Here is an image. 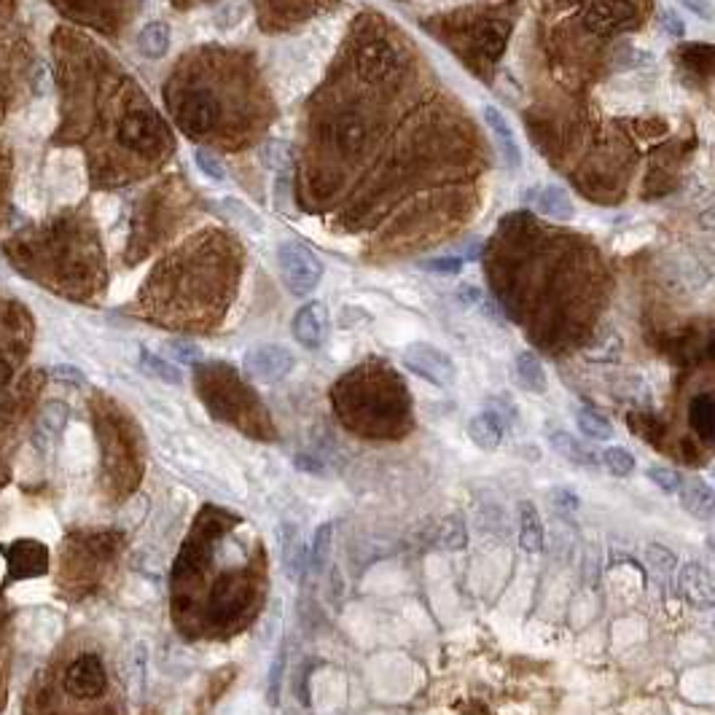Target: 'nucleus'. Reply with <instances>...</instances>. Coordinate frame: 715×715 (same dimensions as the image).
<instances>
[{"mask_svg": "<svg viewBox=\"0 0 715 715\" xmlns=\"http://www.w3.org/2000/svg\"><path fill=\"white\" fill-rule=\"evenodd\" d=\"M278 264H280V272H283V283H286V288L293 296L304 299V296H310L315 288L321 286L323 264L307 245L283 242L278 247Z\"/></svg>", "mask_w": 715, "mask_h": 715, "instance_id": "f257e3e1", "label": "nucleus"}, {"mask_svg": "<svg viewBox=\"0 0 715 715\" xmlns=\"http://www.w3.org/2000/svg\"><path fill=\"white\" fill-rule=\"evenodd\" d=\"M404 65L406 62H404L401 51L393 44L382 41V38H374V41L363 44L361 51H358V62H355L358 76L366 84H393L401 76Z\"/></svg>", "mask_w": 715, "mask_h": 715, "instance_id": "f03ea898", "label": "nucleus"}, {"mask_svg": "<svg viewBox=\"0 0 715 715\" xmlns=\"http://www.w3.org/2000/svg\"><path fill=\"white\" fill-rule=\"evenodd\" d=\"M401 358H404V366H406L409 372H415L417 377L428 380L430 384L449 387V384L455 382V377H457V369H455L452 358H449L444 350L428 344V342H415V344H409Z\"/></svg>", "mask_w": 715, "mask_h": 715, "instance_id": "7ed1b4c3", "label": "nucleus"}, {"mask_svg": "<svg viewBox=\"0 0 715 715\" xmlns=\"http://www.w3.org/2000/svg\"><path fill=\"white\" fill-rule=\"evenodd\" d=\"M48 189L59 199L73 202L84 194V164L76 151H54L47 162Z\"/></svg>", "mask_w": 715, "mask_h": 715, "instance_id": "20e7f679", "label": "nucleus"}, {"mask_svg": "<svg viewBox=\"0 0 715 715\" xmlns=\"http://www.w3.org/2000/svg\"><path fill=\"white\" fill-rule=\"evenodd\" d=\"M296 358L280 344H258L245 352V372L258 382H278L290 374Z\"/></svg>", "mask_w": 715, "mask_h": 715, "instance_id": "39448f33", "label": "nucleus"}, {"mask_svg": "<svg viewBox=\"0 0 715 715\" xmlns=\"http://www.w3.org/2000/svg\"><path fill=\"white\" fill-rule=\"evenodd\" d=\"M221 116V105L218 100L210 95L207 89H191L184 95V100L175 105V119L178 124L191 132V135H199V132H207L216 127Z\"/></svg>", "mask_w": 715, "mask_h": 715, "instance_id": "423d86ee", "label": "nucleus"}, {"mask_svg": "<svg viewBox=\"0 0 715 715\" xmlns=\"http://www.w3.org/2000/svg\"><path fill=\"white\" fill-rule=\"evenodd\" d=\"M105 686H108V675L95 654L79 657L65 672V691L76 699H95L105 691Z\"/></svg>", "mask_w": 715, "mask_h": 715, "instance_id": "0eeeda50", "label": "nucleus"}, {"mask_svg": "<svg viewBox=\"0 0 715 715\" xmlns=\"http://www.w3.org/2000/svg\"><path fill=\"white\" fill-rule=\"evenodd\" d=\"M329 329H331V318L323 301H310L293 315V336L307 350H318L329 339Z\"/></svg>", "mask_w": 715, "mask_h": 715, "instance_id": "6e6552de", "label": "nucleus"}, {"mask_svg": "<svg viewBox=\"0 0 715 715\" xmlns=\"http://www.w3.org/2000/svg\"><path fill=\"white\" fill-rule=\"evenodd\" d=\"M3 557L14 578H36V575H44L48 568L47 546L38 541H30V538L3 546Z\"/></svg>", "mask_w": 715, "mask_h": 715, "instance_id": "1a4fd4ad", "label": "nucleus"}, {"mask_svg": "<svg viewBox=\"0 0 715 715\" xmlns=\"http://www.w3.org/2000/svg\"><path fill=\"white\" fill-rule=\"evenodd\" d=\"M629 22H632V5L621 3V0H603V3H594L586 11V27L592 33H600V36L624 30Z\"/></svg>", "mask_w": 715, "mask_h": 715, "instance_id": "9d476101", "label": "nucleus"}, {"mask_svg": "<svg viewBox=\"0 0 715 715\" xmlns=\"http://www.w3.org/2000/svg\"><path fill=\"white\" fill-rule=\"evenodd\" d=\"M484 124H487V130L492 132V138H495V143L500 148L506 164H509L511 170H520V164H522V151H520V143H517L514 130L509 127L506 116H503L498 108L487 105V108H484Z\"/></svg>", "mask_w": 715, "mask_h": 715, "instance_id": "9b49d317", "label": "nucleus"}, {"mask_svg": "<svg viewBox=\"0 0 715 715\" xmlns=\"http://www.w3.org/2000/svg\"><path fill=\"white\" fill-rule=\"evenodd\" d=\"M680 592L689 605L694 608H710L713 605V581L708 571L697 563H689L680 571Z\"/></svg>", "mask_w": 715, "mask_h": 715, "instance_id": "f8f14e48", "label": "nucleus"}, {"mask_svg": "<svg viewBox=\"0 0 715 715\" xmlns=\"http://www.w3.org/2000/svg\"><path fill=\"white\" fill-rule=\"evenodd\" d=\"M119 141L130 148H148L159 141V124L151 113H130L124 121H121V130H119Z\"/></svg>", "mask_w": 715, "mask_h": 715, "instance_id": "ddd939ff", "label": "nucleus"}, {"mask_svg": "<svg viewBox=\"0 0 715 715\" xmlns=\"http://www.w3.org/2000/svg\"><path fill=\"white\" fill-rule=\"evenodd\" d=\"M54 124H57V105L51 97H41V100L30 102L22 116V132L30 138H44L54 130Z\"/></svg>", "mask_w": 715, "mask_h": 715, "instance_id": "4468645a", "label": "nucleus"}, {"mask_svg": "<svg viewBox=\"0 0 715 715\" xmlns=\"http://www.w3.org/2000/svg\"><path fill=\"white\" fill-rule=\"evenodd\" d=\"M369 138V124L358 113H342L334 121V143L339 151L352 153Z\"/></svg>", "mask_w": 715, "mask_h": 715, "instance_id": "2eb2a0df", "label": "nucleus"}, {"mask_svg": "<svg viewBox=\"0 0 715 715\" xmlns=\"http://www.w3.org/2000/svg\"><path fill=\"white\" fill-rule=\"evenodd\" d=\"M535 210L554 218V221H571L575 216V205L568 196V191L560 189V186H543V189L535 191V199H532Z\"/></svg>", "mask_w": 715, "mask_h": 715, "instance_id": "dca6fc26", "label": "nucleus"}, {"mask_svg": "<svg viewBox=\"0 0 715 715\" xmlns=\"http://www.w3.org/2000/svg\"><path fill=\"white\" fill-rule=\"evenodd\" d=\"M549 444H552V449H554L560 457H565L568 463H575V466H581V468H594V466H597V457H594L575 436L565 433V430H552V433H549Z\"/></svg>", "mask_w": 715, "mask_h": 715, "instance_id": "f3484780", "label": "nucleus"}, {"mask_svg": "<svg viewBox=\"0 0 715 715\" xmlns=\"http://www.w3.org/2000/svg\"><path fill=\"white\" fill-rule=\"evenodd\" d=\"M678 492H680L683 509H686L691 517H699V520H708V517H710V511H713V489H710L705 481H699V478L683 481Z\"/></svg>", "mask_w": 715, "mask_h": 715, "instance_id": "a211bd4d", "label": "nucleus"}, {"mask_svg": "<svg viewBox=\"0 0 715 715\" xmlns=\"http://www.w3.org/2000/svg\"><path fill=\"white\" fill-rule=\"evenodd\" d=\"M468 436L478 449H498L503 441V420L495 412H481L471 420Z\"/></svg>", "mask_w": 715, "mask_h": 715, "instance_id": "6ab92c4d", "label": "nucleus"}, {"mask_svg": "<svg viewBox=\"0 0 715 715\" xmlns=\"http://www.w3.org/2000/svg\"><path fill=\"white\" fill-rule=\"evenodd\" d=\"M520 546L527 554L543 552V525H541L538 509L530 500L520 506Z\"/></svg>", "mask_w": 715, "mask_h": 715, "instance_id": "aec40b11", "label": "nucleus"}, {"mask_svg": "<svg viewBox=\"0 0 715 715\" xmlns=\"http://www.w3.org/2000/svg\"><path fill=\"white\" fill-rule=\"evenodd\" d=\"M689 423L691 428L697 430V436L710 444L715 436V406H713V395L710 393H702L691 401L689 406Z\"/></svg>", "mask_w": 715, "mask_h": 715, "instance_id": "412c9836", "label": "nucleus"}, {"mask_svg": "<svg viewBox=\"0 0 715 715\" xmlns=\"http://www.w3.org/2000/svg\"><path fill=\"white\" fill-rule=\"evenodd\" d=\"M514 372H517V380L520 384L535 393V395H543L546 387H549V380H546V372H543V363L538 361V355L532 352H520L517 355V363H514Z\"/></svg>", "mask_w": 715, "mask_h": 715, "instance_id": "4be33fe9", "label": "nucleus"}, {"mask_svg": "<svg viewBox=\"0 0 715 715\" xmlns=\"http://www.w3.org/2000/svg\"><path fill=\"white\" fill-rule=\"evenodd\" d=\"M331 543H334V525L331 522L318 525L312 543H310V554H307L312 573H323L326 565L331 563Z\"/></svg>", "mask_w": 715, "mask_h": 715, "instance_id": "5701e85b", "label": "nucleus"}, {"mask_svg": "<svg viewBox=\"0 0 715 715\" xmlns=\"http://www.w3.org/2000/svg\"><path fill=\"white\" fill-rule=\"evenodd\" d=\"M436 543H438L444 552H463V549L468 546V530H466V522H463L457 514L447 517V520L438 525Z\"/></svg>", "mask_w": 715, "mask_h": 715, "instance_id": "b1692460", "label": "nucleus"}, {"mask_svg": "<svg viewBox=\"0 0 715 715\" xmlns=\"http://www.w3.org/2000/svg\"><path fill=\"white\" fill-rule=\"evenodd\" d=\"M138 48L143 57H151V59H159L167 54L170 48V27L164 22H153L143 27V33L138 36Z\"/></svg>", "mask_w": 715, "mask_h": 715, "instance_id": "393cba45", "label": "nucleus"}, {"mask_svg": "<svg viewBox=\"0 0 715 715\" xmlns=\"http://www.w3.org/2000/svg\"><path fill=\"white\" fill-rule=\"evenodd\" d=\"M16 202L25 213H44L47 207V191H44V184L36 178V175H25L16 186Z\"/></svg>", "mask_w": 715, "mask_h": 715, "instance_id": "a878e982", "label": "nucleus"}, {"mask_svg": "<svg viewBox=\"0 0 715 715\" xmlns=\"http://www.w3.org/2000/svg\"><path fill=\"white\" fill-rule=\"evenodd\" d=\"M224 213H226L229 221L237 224L239 229L253 232V235H264V221L258 218V213L250 205H245L239 199H224Z\"/></svg>", "mask_w": 715, "mask_h": 715, "instance_id": "bb28decb", "label": "nucleus"}, {"mask_svg": "<svg viewBox=\"0 0 715 715\" xmlns=\"http://www.w3.org/2000/svg\"><path fill=\"white\" fill-rule=\"evenodd\" d=\"M575 420H578V430H581L586 438L605 441V438H611V436H614V426H611V420H608V417H603V415H600V412H594V409H581Z\"/></svg>", "mask_w": 715, "mask_h": 715, "instance_id": "cd10ccee", "label": "nucleus"}, {"mask_svg": "<svg viewBox=\"0 0 715 715\" xmlns=\"http://www.w3.org/2000/svg\"><path fill=\"white\" fill-rule=\"evenodd\" d=\"M141 366H143L151 377L167 382V384H181V382H184V374H181L178 366L167 363L164 358H159V355H153V352H143V355H141Z\"/></svg>", "mask_w": 715, "mask_h": 715, "instance_id": "c85d7f7f", "label": "nucleus"}, {"mask_svg": "<svg viewBox=\"0 0 715 715\" xmlns=\"http://www.w3.org/2000/svg\"><path fill=\"white\" fill-rule=\"evenodd\" d=\"M600 460H603V466H605L614 477H629V474L635 471V457H632L626 449H621V447L605 449V452L600 455Z\"/></svg>", "mask_w": 715, "mask_h": 715, "instance_id": "c756f323", "label": "nucleus"}, {"mask_svg": "<svg viewBox=\"0 0 715 715\" xmlns=\"http://www.w3.org/2000/svg\"><path fill=\"white\" fill-rule=\"evenodd\" d=\"M290 145H286L283 141H269V143H264L261 148V162L269 167V170H275V173H283L288 170V164H290V151H288Z\"/></svg>", "mask_w": 715, "mask_h": 715, "instance_id": "7c9ffc66", "label": "nucleus"}, {"mask_svg": "<svg viewBox=\"0 0 715 715\" xmlns=\"http://www.w3.org/2000/svg\"><path fill=\"white\" fill-rule=\"evenodd\" d=\"M194 162H196L199 173L207 175L210 181H216V184H224V181H226V167H224V164L210 153V151L196 148V151H194Z\"/></svg>", "mask_w": 715, "mask_h": 715, "instance_id": "2f4dec72", "label": "nucleus"}, {"mask_svg": "<svg viewBox=\"0 0 715 715\" xmlns=\"http://www.w3.org/2000/svg\"><path fill=\"white\" fill-rule=\"evenodd\" d=\"M41 426L51 433H59L68 426V406L62 401H48L41 412Z\"/></svg>", "mask_w": 715, "mask_h": 715, "instance_id": "473e14b6", "label": "nucleus"}, {"mask_svg": "<svg viewBox=\"0 0 715 715\" xmlns=\"http://www.w3.org/2000/svg\"><path fill=\"white\" fill-rule=\"evenodd\" d=\"M648 478L659 487V489H665V492H678L680 489V484H683V477L678 474V471H672V468H662V466H651L648 471Z\"/></svg>", "mask_w": 715, "mask_h": 715, "instance_id": "72a5a7b5", "label": "nucleus"}, {"mask_svg": "<svg viewBox=\"0 0 715 715\" xmlns=\"http://www.w3.org/2000/svg\"><path fill=\"white\" fill-rule=\"evenodd\" d=\"M646 560H648L651 568H657L659 573L675 571V565H678L675 554H672L669 549H665V546H659V543H654V546L646 549Z\"/></svg>", "mask_w": 715, "mask_h": 715, "instance_id": "f704fd0d", "label": "nucleus"}, {"mask_svg": "<svg viewBox=\"0 0 715 715\" xmlns=\"http://www.w3.org/2000/svg\"><path fill=\"white\" fill-rule=\"evenodd\" d=\"M301 541H299V535H296V530L290 532V538L286 541V546H283V563H286V571L296 578L299 571H301Z\"/></svg>", "mask_w": 715, "mask_h": 715, "instance_id": "c9c22d12", "label": "nucleus"}, {"mask_svg": "<svg viewBox=\"0 0 715 715\" xmlns=\"http://www.w3.org/2000/svg\"><path fill=\"white\" fill-rule=\"evenodd\" d=\"M283 672H286V657H283V651H278V657H275V662H272V668H269V686H267L269 705H278V699H280Z\"/></svg>", "mask_w": 715, "mask_h": 715, "instance_id": "e433bc0d", "label": "nucleus"}, {"mask_svg": "<svg viewBox=\"0 0 715 715\" xmlns=\"http://www.w3.org/2000/svg\"><path fill=\"white\" fill-rule=\"evenodd\" d=\"M619 339L614 336V339H605V342H600L597 347L586 350V358H589V361H614V358H619Z\"/></svg>", "mask_w": 715, "mask_h": 715, "instance_id": "4c0bfd02", "label": "nucleus"}, {"mask_svg": "<svg viewBox=\"0 0 715 715\" xmlns=\"http://www.w3.org/2000/svg\"><path fill=\"white\" fill-rule=\"evenodd\" d=\"M170 352L181 361V363H196L202 358V350L194 347L191 342H170Z\"/></svg>", "mask_w": 715, "mask_h": 715, "instance_id": "58836bf2", "label": "nucleus"}, {"mask_svg": "<svg viewBox=\"0 0 715 715\" xmlns=\"http://www.w3.org/2000/svg\"><path fill=\"white\" fill-rule=\"evenodd\" d=\"M616 59H619L621 68H632V65H648V62H651V54H648V51H640V48L635 47H621Z\"/></svg>", "mask_w": 715, "mask_h": 715, "instance_id": "ea45409f", "label": "nucleus"}, {"mask_svg": "<svg viewBox=\"0 0 715 715\" xmlns=\"http://www.w3.org/2000/svg\"><path fill=\"white\" fill-rule=\"evenodd\" d=\"M430 272H444V275H457L463 272V261L460 258H433V261H426L423 264Z\"/></svg>", "mask_w": 715, "mask_h": 715, "instance_id": "a19ab883", "label": "nucleus"}, {"mask_svg": "<svg viewBox=\"0 0 715 715\" xmlns=\"http://www.w3.org/2000/svg\"><path fill=\"white\" fill-rule=\"evenodd\" d=\"M552 500L560 506V509H565V511H575L581 503H578V495L573 492V489H568V487H554L552 489Z\"/></svg>", "mask_w": 715, "mask_h": 715, "instance_id": "79ce46f5", "label": "nucleus"}, {"mask_svg": "<svg viewBox=\"0 0 715 715\" xmlns=\"http://www.w3.org/2000/svg\"><path fill=\"white\" fill-rule=\"evenodd\" d=\"M369 315L366 312H361L358 307H347L344 312H342V329H358V326H369Z\"/></svg>", "mask_w": 715, "mask_h": 715, "instance_id": "37998d69", "label": "nucleus"}, {"mask_svg": "<svg viewBox=\"0 0 715 715\" xmlns=\"http://www.w3.org/2000/svg\"><path fill=\"white\" fill-rule=\"evenodd\" d=\"M296 468L304 471V474H323V466L318 463V457H310V455H296L293 457Z\"/></svg>", "mask_w": 715, "mask_h": 715, "instance_id": "c03bdc74", "label": "nucleus"}, {"mask_svg": "<svg viewBox=\"0 0 715 715\" xmlns=\"http://www.w3.org/2000/svg\"><path fill=\"white\" fill-rule=\"evenodd\" d=\"M662 25H665V30H668L669 36H675V38H683V33H686L683 22H680L672 11H665V14H662Z\"/></svg>", "mask_w": 715, "mask_h": 715, "instance_id": "a18cd8bd", "label": "nucleus"}, {"mask_svg": "<svg viewBox=\"0 0 715 715\" xmlns=\"http://www.w3.org/2000/svg\"><path fill=\"white\" fill-rule=\"evenodd\" d=\"M54 377L59 382H73V384H84V374L73 366H57L54 369Z\"/></svg>", "mask_w": 715, "mask_h": 715, "instance_id": "49530a36", "label": "nucleus"}, {"mask_svg": "<svg viewBox=\"0 0 715 715\" xmlns=\"http://www.w3.org/2000/svg\"><path fill=\"white\" fill-rule=\"evenodd\" d=\"M683 3H686V8H691L694 14H699V16L710 19V8H708V0H683Z\"/></svg>", "mask_w": 715, "mask_h": 715, "instance_id": "de8ad7c7", "label": "nucleus"}, {"mask_svg": "<svg viewBox=\"0 0 715 715\" xmlns=\"http://www.w3.org/2000/svg\"><path fill=\"white\" fill-rule=\"evenodd\" d=\"M8 380H11V369H8V363H5V361H0V390L8 384Z\"/></svg>", "mask_w": 715, "mask_h": 715, "instance_id": "09e8293b", "label": "nucleus"}]
</instances>
